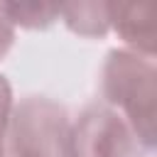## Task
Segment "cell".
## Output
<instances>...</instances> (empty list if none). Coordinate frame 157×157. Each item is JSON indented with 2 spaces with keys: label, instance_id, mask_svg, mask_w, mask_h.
Instances as JSON below:
<instances>
[{
  "label": "cell",
  "instance_id": "obj_4",
  "mask_svg": "<svg viewBox=\"0 0 157 157\" xmlns=\"http://www.w3.org/2000/svg\"><path fill=\"white\" fill-rule=\"evenodd\" d=\"M110 29L123 39L125 49L155 59V5L110 2Z\"/></svg>",
  "mask_w": 157,
  "mask_h": 157
},
{
  "label": "cell",
  "instance_id": "obj_2",
  "mask_svg": "<svg viewBox=\"0 0 157 157\" xmlns=\"http://www.w3.org/2000/svg\"><path fill=\"white\" fill-rule=\"evenodd\" d=\"M71 120L47 96H27L12 105L2 157H69Z\"/></svg>",
  "mask_w": 157,
  "mask_h": 157
},
{
  "label": "cell",
  "instance_id": "obj_8",
  "mask_svg": "<svg viewBox=\"0 0 157 157\" xmlns=\"http://www.w3.org/2000/svg\"><path fill=\"white\" fill-rule=\"evenodd\" d=\"M12 44H15V27L0 12V59H5V54L12 49Z\"/></svg>",
  "mask_w": 157,
  "mask_h": 157
},
{
  "label": "cell",
  "instance_id": "obj_1",
  "mask_svg": "<svg viewBox=\"0 0 157 157\" xmlns=\"http://www.w3.org/2000/svg\"><path fill=\"white\" fill-rule=\"evenodd\" d=\"M101 88L108 108H113L132 130L145 152L155 150V101H157V71L155 61L135 54L125 47L110 49L101 71Z\"/></svg>",
  "mask_w": 157,
  "mask_h": 157
},
{
  "label": "cell",
  "instance_id": "obj_3",
  "mask_svg": "<svg viewBox=\"0 0 157 157\" xmlns=\"http://www.w3.org/2000/svg\"><path fill=\"white\" fill-rule=\"evenodd\" d=\"M130 125L108 105H88L69 135V157H142Z\"/></svg>",
  "mask_w": 157,
  "mask_h": 157
},
{
  "label": "cell",
  "instance_id": "obj_6",
  "mask_svg": "<svg viewBox=\"0 0 157 157\" xmlns=\"http://www.w3.org/2000/svg\"><path fill=\"white\" fill-rule=\"evenodd\" d=\"M0 12L12 27L44 29L59 20L56 2H0Z\"/></svg>",
  "mask_w": 157,
  "mask_h": 157
},
{
  "label": "cell",
  "instance_id": "obj_5",
  "mask_svg": "<svg viewBox=\"0 0 157 157\" xmlns=\"http://www.w3.org/2000/svg\"><path fill=\"white\" fill-rule=\"evenodd\" d=\"M59 17L78 37L93 39L110 32V2H64L59 5Z\"/></svg>",
  "mask_w": 157,
  "mask_h": 157
},
{
  "label": "cell",
  "instance_id": "obj_7",
  "mask_svg": "<svg viewBox=\"0 0 157 157\" xmlns=\"http://www.w3.org/2000/svg\"><path fill=\"white\" fill-rule=\"evenodd\" d=\"M12 105H15L12 86H10V81L0 74V157H2V152H5V137H7V125H10Z\"/></svg>",
  "mask_w": 157,
  "mask_h": 157
}]
</instances>
